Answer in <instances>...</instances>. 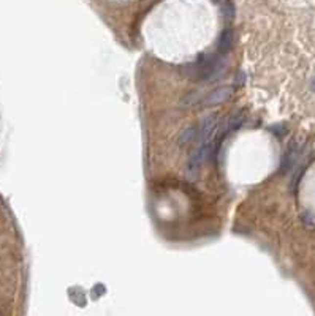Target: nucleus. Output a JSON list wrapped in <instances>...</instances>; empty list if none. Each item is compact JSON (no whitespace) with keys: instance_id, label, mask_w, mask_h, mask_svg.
I'll return each mask as SVG.
<instances>
[{"instance_id":"obj_1","label":"nucleus","mask_w":315,"mask_h":316,"mask_svg":"<svg viewBox=\"0 0 315 316\" xmlns=\"http://www.w3.org/2000/svg\"><path fill=\"white\" fill-rule=\"evenodd\" d=\"M216 130H217L216 116L206 117L203 122H201L200 130H198V143H197V147H195V150H193L190 161H189V171L190 172H195L201 166V163L204 161V158L207 157V153H209L211 138H212V134L216 133Z\"/></svg>"},{"instance_id":"obj_2","label":"nucleus","mask_w":315,"mask_h":316,"mask_svg":"<svg viewBox=\"0 0 315 316\" xmlns=\"http://www.w3.org/2000/svg\"><path fill=\"white\" fill-rule=\"evenodd\" d=\"M231 95V87H224V89H217V90H214L211 95H207L204 100H203V103L204 105H217V103H224L225 100H228Z\"/></svg>"},{"instance_id":"obj_3","label":"nucleus","mask_w":315,"mask_h":316,"mask_svg":"<svg viewBox=\"0 0 315 316\" xmlns=\"http://www.w3.org/2000/svg\"><path fill=\"white\" fill-rule=\"evenodd\" d=\"M296 146L292 144L290 147H288V150L287 153L284 155V160H282V172H285L287 169H290L292 165L294 163V160H296Z\"/></svg>"},{"instance_id":"obj_4","label":"nucleus","mask_w":315,"mask_h":316,"mask_svg":"<svg viewBox=\"0 0 315 316\" xmlns=\"http://www.w3.org/2000/svg\"><path fill=\"white\" fill-rule=\"evenodd\" d=\"M311 87H312V90H315V78H312L311 81Z\"/></svg>"},{"instance_id":"obj_5","label":"nucleus","mask_w":315,"mask_h":316,"mask_svg":"<svg viewBox=\"0 0 315 316\" xmlns=\"http://www.w3.org/2000/svg\"><path fill=\"white\" fill-rule=\"evenodd\" d=\"M214 2H216V3H222L224 0H214Z\"/></svg>"}]
</instances>
